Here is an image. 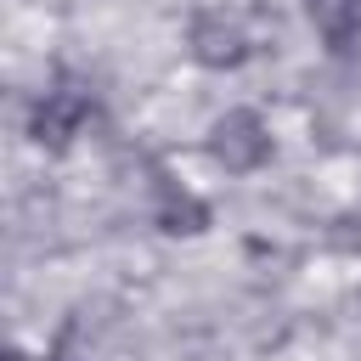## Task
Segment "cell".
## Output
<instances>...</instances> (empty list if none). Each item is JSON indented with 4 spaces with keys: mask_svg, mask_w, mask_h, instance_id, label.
I'll return each mask as SVG.
<instances>
[{
    "mask_svg": "<svg viewBox=\"0 0 361 361\" xmlns=\"http://www.w3.org/2000/svg\"><path fill=\"white\" fill-rule=\"evenodd\" d=\"M90 118V96L62 85V90H45V102L34 107V141L39 147H68Z\"/></svg>",
    "mask_w": 361,
    "mask_h": 361,
    "instance_id": "6da1fadb",
    "label": "cell"
},
{
    "mask_svg": "<svg viewBox=\"0 0 361 361\" xmlns=\"http://www.w3.org/2000/svg\"><path fill=\"white\" fill-rule=\"evenodd\" d=\"M265 152H271V135H265L259 113H226L214 124V158L226 169H254V164H265Z\"/></svg>",
    "mask_w": 361,
    "mask_h": 361,
    "instance_id": "7a4b0ae2",
    "label": "cell"
},
{
    "mask_svg": "<svg viewBox=\"0 0 361 361\" xmlns=\"http://www.w3.org/2000/svg\"><path fill=\"white\" fill-rule=\"evenodd\" d=\"M316 34L327 39V51H350L361 34V0H305Z\"/></svg>",
    "mask_w": 361,
    "mask_h": 361,
    "instance_id": "3957f363",
    "label": "cell"
},
{
    "mask_svg": "<svg viewBox=\"0 0 361 361\" xmlns=\"http://www.w3.org/2000/svg\"><path fill=\"white\" fill-rule=\"evenodd\" d=\"M197 56H203V62H237V56H243V34H237V28L220 34L214 23H203V28H197Z\"/></svg>",
    "mask_w": 361,
    "mask_h": 361,
    "instance_id": "277c9868",
    "label": "cell"
}]
</instances>
